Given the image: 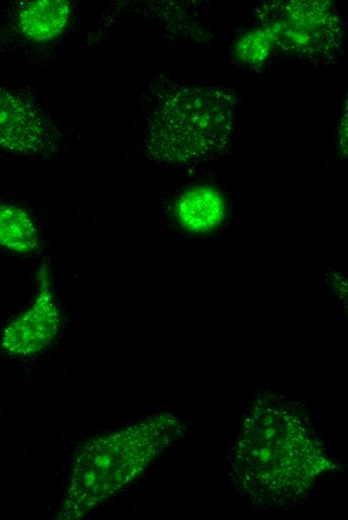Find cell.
<instances>
[{
	"mask_svg": "<svg viewBox=\"0 0 348 520\" xmlns=\"http://www.w3.org/2000/svg\"><path fill=\"white\" fill-rule=\"evenodd\" d=\"M53 131L26 98L0 84V148L37 154L52 143Z\"/></svg>",
	"mask_w": 348,
	"mask_h": 520,
	"instance_id": "6da1fadb",
	"label": "cell"
},
{
	"mask_svg": "<svg viewBox=\"0 0 348 520\" xmlns=\"http://www.w3.org/2000/svg\"><path fill=\"white\" fill-rule=\"evenodd\" d=\"M52 274L43 262L37 273L38 289L31 308L5 332L3 346L14 354L35 352L45 346L56 332L58 314L53 296Z\"/></svg>",
	"mask_w": 348,
	"mask_h": 520,
	"instance_id": "7a4b0ae2",
	"label": "cell"
},
{
	"mask_svg": "<svg viewBox=\"0 0 348 520\" xmlns=\"http://www.w3.org/2000/svg\"><path fill=\"white\" fill-rule=\"evenodd\" d=\"M71 5L65 0H31L21 2L17 26L23 36L34 42H48L66 30Z\"/></svg>",
	"mask_w": 348,
	"mask_h": 520,
	"instance_id": "3957f363",
	"label": "cell"
},
{
	"mask_svg": "<svg viewBox=\"0 0 348 520\" xmlns=\"http://www.w3.org/2000/svg\"><path fill=\"white\" fill-rule=\"evenodd\" d=\"M180 225L194 233L207 232L224 219L225 202L221 194L209 186H196L184 191L175 203Z\"/></svg>",
	"mask_w": 348,
	"mask_h": 520,
	"instance_id": "277c9868",
	"label": "cell"
},
{
	"mask_svg": "<svg viewBox=\"0 0 348 520\" xmlns=\"http://www.w3.org/2000/svg\"><path fill=\"white\" fill-rule=\"evenodd\" d=\"M36 222L23 208L0 203V247L19 255H31L40 248Z\"/></svg>",
	"mask_w": 348,
	"mask_h": 520,
	"instance_id": "5b68a950",
	"label": "cell"
},
{
	"mask_svg": "<svg viewBox=\"0 0 348 520\" xmlns=\"http://www.w3.org/2000/svg\"><path fill=\"white\" fill-rule=\"evenodd\" d=\"M274 42L275 38L270 28L246 31L235 42V57L244 64H259L269 56Z\"/></svg>",
	"mask_w": 348,
	"mask_h": 520,
	"instance_id": "8992f818",
	"label": "cell"
}]
</instances>
